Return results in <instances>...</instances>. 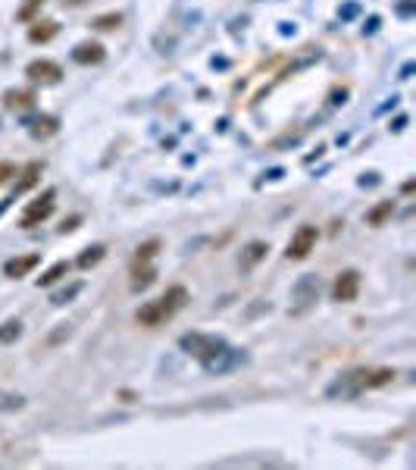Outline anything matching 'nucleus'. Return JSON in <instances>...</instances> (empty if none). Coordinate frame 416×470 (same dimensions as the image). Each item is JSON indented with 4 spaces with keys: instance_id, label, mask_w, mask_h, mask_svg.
<instances>
[{
    "instance_id": "4468645a",
    "label": "nucleus",
    "mask_w": 416,
    "mask_h": 470,
    "mask_svg": "<svg viewBox=\"0 0 416 470\" xmlns=\"http://www.w3.org/2000/svg\"><path fill=\"white\" fill-rule=\"evenodd\" d=\"M157 251H160V238H148L144 245H138V248H135L131 266H144V264H150V260L157 257Z\"/></svg>"
},
{
    "instance_id": "20e7f679",
    "label": "nucleus",
    "mask_w": 416,
    "mask_h": 470,
    "mask_svg": "<svg viewBox=\"0 0 416 470\" xmlns=\"http://www.w3.org/2000/svg\"><path fill=\"white\" fill-rule=\"evenodd\" d=\"M54 198H57V192H54V188H47V192H44L38 201H32V204H28L25 211H22L19 226H22V229H35V226H41V223L47 220L50 213H54Z\"/></svg>"
},
{
    "instance_id": "a211bd4d",
    "label": "nucleus",
    "mask_w": 416,
    "mask_h": 470,
    "mask_svg": "<svg viewBox=\"0 0 416 470\" xmlns=\"http://www.w3.org/2000/svg\"><path fill=\"white\" fill-rule=\"evenodd\" d=\"M69 270H72L69 260H57V264L50 266L44 276H38V286H54V282H60L63 276H69Z\"/></svg>"
},
{
    "instance_id": "f03ea898",
    "label": "nucleus",
    "mask_w": 416,
    "mask_h": 470,
    "mask_svg": "<svg viewBox=\"0 0 416 470\" xmlns=\"http://www.w3.org/2000/svg\"><path fill=\"white\" fill-rule=\"evenodd\" d=\"M182 348H185V354H191V358H197L203 367L216 364L219 358H222V351L229 348L225 345V339L219 336H203V332H188V336H182Z\"/></svg>"
},
{
    "instance_id": "423d86ee",
    "label": "nucleus",
    "mask_w": 416,
    "mask_h": 470,
    "mask_svg": "<svg viewBox=\"0 0 416 470\" xmlns=\"http://www.w3.org/2000/svg\"><path fill=\"white\" fill-rule=\"evenodd\" d=\"M357 295H360V273H357V270H341L338 276H335L332 298L341 301V305H350V301H357Z\"/></svg>"
},
{
    "instance_id": "a878e982",
    "label": "nucleus",
    "mask_w": 416,
    "mask_h": 470,
    "mask_svg": "<svg viewBox=\"0 0 416 470\" xmlns=\"http://www.w3.org/2000/svg\"><path fill=\"white\" fill-rule=\"evenodd\" d=\"M78 223H82V216H69V220H63L60 233H72V229H78Z\"/></svg>"
},
{
    "instance_id": "ddd939ff",
    "label": "nucleus",
    "mask_w": 416,
    "mask_h": 470,
    "mask_svg": "<svg viewBox=\"0 0 416 470\" xmlns=\"http://www.w3.org/2000/svg\"><path fill=\"white\" fill-rule=\"evenodd\" d=\"M28 132L35 135V139H50V135L60 132V122H57V117H38L28 122Z\"/></svg>"
},
{
    "instance_id": "1a4fd4ad",
    "label": "nucleus",
    "mask_w": 416,
    "mask_h": 470,
    "mask_svg": "<svg viewBox=\"0 0 416 470\" xmlns=\"http://www.w3.org/2000/svg\"><path fill=\"white\" fill-rule=\"evenodd\" d=\"M16 176H19V179H16V188H13V198H10V201H16L19 194H25L28 188L38 185V179H41V163H38V160L25 163V166H22V170L16 172Z\"/></svg>"
},
{
    "instance_id": "0eeeda50",
    "label": "nucleus",
    "mask_w": 416,
    "mask_h": 470,
    "mask_svg": "<svg viewBox=\"0 0 416 470\" xmlns=\"http://www.w3.org/2000/svg\"><path fill=\"white\" fill-rule=\"evenodd\" d=\"M25 76L38 85H57L63 78V69H60V63H54V60H32L25 66Z\"/></svg>"
},
{
    "instance_id": "f257e3e1",
    "label": "nucleus",
    "mask_w": 416,
    "mask_h": 470,
    "mask_svg": "<svg viewBox=\"0 0 416 470\" xmlns=\"http://www.w3.org/2000/svg\"><path fill=\"white\" fill-rule=\"evenodd\" d=\"M188 305V288L185 286H172V288H166V295L163 298H157V301H148V305H141L135 310V320L141 323V327H163L166 320H172L175 314H179L182 307Z\"/></svg>"
},
{
    "instance_id": "b1692460",
    "label": "nucleus",
    "mask_w": 416,
    "mask_h": 470,
    "mask_svg": "<svg viewBox=\"0 0 416 470\" xmlns=\"http://www.w3.org/2000/svg\"><path fill=\"white\" fill-rule=\"evenodd\" d=\"M41 4H47V0H25V6L19 10V19H32V13L38 10Z\"/></svg>"
},
{
    "instance_id": "dca6fc26",
    "label": "nucleus",
    "mask_w": 416,
    "mask_h": 470,
    "mask_svg": "<svg viewBox=\"0 0 416 470\" xmlns=\"http://www.w3.org/2000/svg\"><path fill=\"white\" fill-rule=\"evenodd\" d=\"M104 257H107V248H104V245H91V248H85L82 254H78L76 264H78V270H91V266H97Z\"/></svg>"
},
{
    "instance_id": "9d476101",
    "label": "nucleus",
    "mask_w": 416,
    "mask_h": 470,
    "mask_svg": "<svg viewBox=\"0 0 416 470\" xmlns=\"http://www.w3.org/2000/svg\"><path fill=\"white\" fill-rule=\"evenodd\" d=\"M38 264H41V254L13 257V260H6V264H4V273H6L10 279H22V276H28V273H32Z\"/></svg>"
},
{
    "instance_id": "9b49d317",
    "label": "nucleus",
    "mask_w": 416,
    "mask_h": 470,
    "mask_svg": "<svg viewBox=\"0 0 416 470\" xmlns=\"http://www.w3.org/2000/svg\"><path fill=\"white\" fill-rule=\"evenodd\" d=\"M57 35H60V23H54V19H38V23L28 25V41L32 45H47Z\"/></svg>"
},
{
    "instance_id": "412c9836",
    "label": "nucleus",
    "mask_w": 416,
    "mask_h": 470,
    "mask_svg": "<svg viewBox=\"0 0 416 470\" xmlns=\"http://www.w3.org/2000/svg\"><path fill=\"white\" fill-rule=\"evenodd\" d=\"M97 32H109V28H119L122 25V13H104V16H97L91 23Z\"/></svg>"
},
{
    "instance_id": "393cba45",
    "label": "nucleus",
    "mask_w": 416,
    "mask_h": 470,
    "mask_svg": "<svg viewBox=\"0 0 416 470\" xmlns=\"http://www.w3.org/2000/svg\"><path fill=\"white\" fill-rule=\"evenodd\" d=\"M82 292V282H76V286L69 288V292H60V295H54V305H66V301L72 298V295H78Z\"/></svg>"
},
{
    "instance_id": "aec40b11",
    "label": "nucleus",
    "mask_w": 416,
    "mask_h": 470,
    "mask_svg": "<svg viewBox=\"0 0 416 470\" xmlns=\"http://www.w3.org/2000/svg\"><path fill=\"white\" fill-rule=\"evenodd\" d=\"M19 336H22V323L19 320H6L4 327H0V345H13Z\"/></svg>"
},
{
    "instance_id": "4be33fe9",
    "label": "nucleus",
    "mask_w": 416,
    "mask_h": 470,
    "mask_svg": "<svg viewBox=\"0 0 416 470\" xmlns=\"http://www.w3.org/2000/svg\"><path fill=\"white\" fill-rule=\"evenodd\" d=\"M25 399L22 395H13V392H0V411H19Z\"/></svg>"
},
{
    "instance_id": "5701e85b",
    "label": "nucleus",
    "mask_w": 416,
    "mask_h": 470,
    "mask_svg": "<svg viewBox=\"0 0 416 470\" xmlns=\"http://www.w3.org/2000/svg\"><path fill=\"white\" fill-rule=\"evenodd\" d=\"M16 163H10V160H0V185H4V182H10V179L13 176H16Z\"/></svg>"
},
{
    "instance_id": "39448f33",
    "label": "nucleus",
    "mask_w": 416,
    "mask_h": 470,
    "mask_svg": "<svg viewBox=\"0 0 416 470\" xmlns=\"http://www.w3.org/2000/svg\"><path fill=\"white\" fill-rule=\"evenodd\" d=\"M316 226H310V223H304V226H297V233L291 235V242H288V260H304V257H310V251L316 248Z\"/></svg>"
},
{
    "instance_id": "f8f14e48",
    "label": "nucleus",
    "mask_w": 416,
    "mask_h": 470,
    "mask_svg": "<svg viewBox=\"0 0 416 470\" xmlns=\"http://www.w3.org/2000/svg\"><path fill=\"white\" fill-rule=\"evenodd\" d=\"M4 107L6 110H32L35 107V91H28V88H10V91H4Z\"/></svg>"
},
{
    "instance_id": "6e6552de",
    "label": "nucleus",
    "mask_w": 416,
    "mask_h": 470,
    "mask_svg": "<svg viewBox=\"0 0 416 470\" xmlns=\"http://www.w3.org/2000/svg\"><path fill=\"white\" fill-rule=\"evenodd\" d=\"M104 57H107V50L97 41H82V45H76V50H72V60L82 63V66H97V63H104Z\"/></svg>"
},
{
    "instance_id": "bb28decb",
    "label": "nucleus",
    "mask_w": 416,
    "mask_h": 470,
    "mask_svg": "<svg viewBox=\"0 0 416 470\" xmlns=\"http://www.w3.org/2000/svg\"><path fill=\"white\" fill-rule=\"evenodd\" d=\"M69 6H82V4H88V0H66Z\"/></svg>"
},
{
    "instance_id": "f3484780",
    "label": "nucleus",
    "mask_w": 416,
    "mask_h": 470,
    "mask_svg": "<svg viewBox=\"0 0 416 470\" xmlns=\"http://www.w3.org/2000/svg\"><path fill=\"white\" fill-rule=\"evenodd\" d=\"M131 288H135V292H141V288H148L153 279H157V270H153L150 264H144V266H131Z\"/></svg>"
},
{
    "instance_id": "7ed1b4c3",
    "label": "nucleus",
    "mask_w": 416,
    "mask_h": 470,
    "mask_svg": "<svg viewBox=\"0 0 416 470\" xmlns=\"http://www.w3.org/2000/svg\"><path fill=\"white\" fill-rule=\"evenodd\" d=\"M391 367H360V370H350L345 376V382H350L354 386V392H360V389H379V386H388V382L394 380Z\"/></svg>"
},
{
    "instance_id": "2eb2a0df",
    "label": "nucleus",
    "mask_w": 416,
    "mask_h": 470,
    "mask_svg": "<svg viewBox=\"0 0 416 470\" xmlns=\"http://www.w3.org/2000/svg\"><path fill=\"white\" fill-rule=\"evenodd\" d=\"M391 216H394V201H379V204L367 213V223L369 226H385Z\"/></svg>"
},
{
    "instance_id": "6ab92c4d",
    "label": "nucleus",
    "mask_w": 416,
    "mask_h": 470,
    "mask_svg": "<svg viewBox=\"0 0 416 470\" xmlns=\"http://www.w3.org/2000/svg\"><path fill=\"white\" fill-rule=\"evenodd\" d=\"M266 251H269L266 242H251V245H247V251H244V260H241V266H244V270H251L257 260L266 257Z\"/></svg>"
}]
</instances>
